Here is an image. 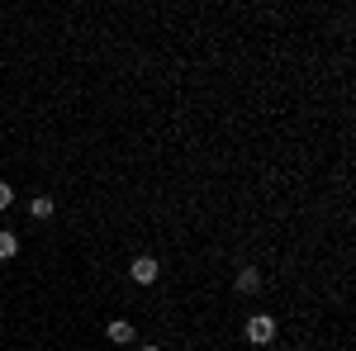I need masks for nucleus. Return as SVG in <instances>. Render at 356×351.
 <instances>
[{
    "mask_svg": "<svg viewBox=\"0 0 356 351\" xmlns=\"http://www.w3.org/2000/svg\"><path fill=\"white\" fill-rule=\"evenodd\" d=\"M15 252H19V238L15 233H0V261H10Z\"/></svg>",
    "mask_w": 356,
    "mask_h": 351,
    "instance_id": "obj_6",
    "label": "nucleus"
},
{
    "mask_svg": "<svg viewBox=\"0 0 356 351\" xmlns=\"http://www.w3.org/2000/svg\"><path fill=\"white\" fill-rule=\"evenodd\" d=\"M29 214H33V218H53V199H48V195H33Z\"/></svg>",
    "mask_w": 356,
    "mask_h": 351,
    "instance_id": "obj_4",
    "label": "nucleus"
},
{
    "mask_svg": "<svg viewBox=\"0 0 356 351\" xmlns=\"http://www.w3.org/2000/svg\"><path fill=\"white\" fill-rule=\"evenodd\" d=\"M257 285H261V270H257V266H243V270H238V290H243V295H252Z\"/></svg>",
    "mask_w": 356,
    "mask_h": 351,
    "instance_id": "obj_3",
    "label": "nucleus"
},
{
    "mask_svg": "<svg viewBox=\"0 0 356 351\" xmlns=\"http://www.w3.org/2000/svg\"><path fill=\"white\" fill-rule=\"evenodd\" d=\"M110 342H134V323H124V318L110 323Z\"/></svg>",
    "mask_w": 356,
    "mask_h": 351,
    "instance_id": "obj_5",
    "label": "nucleus"
},
{
    "mask_svg": "<svg viewBox=\"0 0 356 351\" xmlns=\"http://www.w3.org/2000/svg\"><path fill=\"white\" fill-rule=\"evenodd\" d=\"M10 204H15V190H10L5 181H0V209H10Z\"/></svg>",
    "mask_w": 356,
    "mask_h": 351,
    "instance_id": "obj_7",
    "label": "nucleus"
},
{
    "mask_svg": "<svg viewBox=\"0 0 356 351\" xmlns=\"http://www.w3.org/2000/svg\"><path fill=\"white\" fill-rule=\"evenodd\" d=\"M129 275H134L138 285H152V280H157V261H152V256H134Z\"/></svg>",
    "mask_w": 356,
    "mask_h": 351,
    "instance_id": "obj_2",
    "label": "nucleus"
},
{
    "mask_svg": "<svg viewBox=\"0 0 356 351\" xmlns=\"http://www.w3.org/2000/svg\"><path fill=\"white\" fill-rule=\"evenodd\" d=\"M247 342H257V347H266V342H275V318H266V313L247 318Z\"/></svg>",
    "mask_w": 356,
    "mask_h": 351,
    "instance_id": "obj_1",
    "label": "nucleus"
},
{
    "mask_svg": "<svg viewBox=\"0 0 356 351\" xmlns=\"http://www.w3.org/2000/svg\"><path fill=\"white\" fill-rule=\"evenodd\" d=\"M138 351H162V347H138Z\"/></svg>",
    "mask_w": 356,
    "mask_h": 351,
    "instance_id": "obj_8",
    "label": "nucleus"
}]
</instances>
